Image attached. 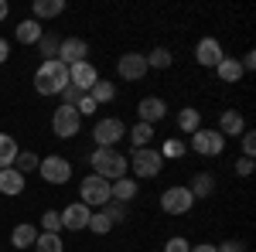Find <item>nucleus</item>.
Segmentation results:
<instances>
[{"label":"nucleus","mask_w":256,"mask_h":252,"mask_svg":"<svg viewBox=\"0 0 256 252\" xmlns=\"http://www.w3.org/2000/svg\"><path fill=\"white\" fill-rule=\"evenodd\" d=\"M89 164H92V174L106 177L110 184L120 181V177H126V167H130V160L120 150H110V147H96V154L89 157Z\"/></svg>","instance_id":"nucleus-1"},{"label":"nucleus","mask_w":256,"mask_h":252,"mask_svg":"<svg viewBox=\"0 0 256 252\" xmlns=\"http://www.w3.org/2000/svg\"><path fill=\"white\" fill-rule=\"evenodd\" d=\"M65 85H68V68L58 58L41 61L38 72H34V89H38L41 96H58Z\"/></svg>","instance_id":"nucleus-2"},{"label":"nucleus","mask_w":256,"mask_h":252,"mask_svg":"<svg viewBox=\"0 0 256 252\" xmlns=\"http://www.w3.org/2000/svg\"><path fill=\"white\" fill-rule=\"evenodd\" d=\"M79 201L86 205V208H102L106 201H113L110 198V181L106 177H99V174H89V177H82V184H79Z\"/></svg>","instance_id":"nucleus-3"},{"label":"nucleus","mask_w":256,"mask_h":252,"mask_svg":"<svg viewBox=\"0 0 256 252\" xmlns=\"http://www.w3.org/2000/svg\"><path fill=\"white\" fill-rule=\"evenodd\" d=\"M130 171H134V177H158L164 171V157L154 147H140L130 154Z\"/></svg>","instance_id":"nucleus-4"},{"label":"nucleus","mask_w":256,"mask_h":252,"mask_svg":"<svg viewBox=\"0 0 256 252\" xmlns=\"http://www.w3.org/2000/svg\"><path fill=\"white\" fill-rule=\"evenodd\" d=\"M52 130H55L58 140H72V136H79L82 116L76 113V106H58L55 116H52Z\"/></svg>","instance_id":"nucleus-5"},{"label":"nucleus","mask_w":256,"mask_h":252,"mask_svg":"<svg viewBox=\"0 0 256 252\" xmlns=\"http://www.w3.org/2000/svg\"><path fill=\"white\" fill-rule=\"evenodd\" d=\"M92 136H96V147H116L120 140L126 136V126H123V119L116 116H106V119H99L96 126H92Z\"/></svg>","instance_id":"nucleus-6"},{"label":"nucleus","mask_w":256,"mask_h":252,"mask_svg":"<svg viewBox=\"0 0 256 252\" xmlns=\"http://www.w3.org/2000/svg\"><path fill=\"white\" fill-rule=\"evenodd\" d=\"M192 150L195 154H202V157H218L222 150H226V136L218 133V130H195L192 133Z\"/></svg>","instance_id":"nucleus-7"},{"label":"nucleus","mask_w":256,"mask_h":252,"mask_svg":"<svg viewBox=\"0 0 256 252\" xmlns=\"http://www.w3.org/2000/svg\"><path fill=\"white\" fill-rule=\"evenodd\" d=\"M38 174L44 177L48 184H65V181L72 177V164H68L62 154H48V157L38 164Z\"/></svg>","instance_id":"nucleus-8"},{"label":"nucleus","mask_w":256,"mask_h":252,"mask_svg":"<svg viewBox=\"0 0 256 252\" xmlns=\"http://www.w3.org/2000/svg\"><path fill=\"white\" fill-rule=\"evenodd\" d=\"M192 205H195V198H192L188 188H181V184H174V188H168V191L160 194V208L168 215H188Z\"/></svg>","instance_id":"nucleus-9"},{"label":"nucleus","mask_w":256,"mask_h":252,"mask_svg":"<svg viewBox=\"0 0 256 252\" xmlns=\"http://www.w3.org/2000/svg\"><path fill=\"white\" fill-rule=\"evenodd\" d=\"M116 72H120V78H126V82H140V78L147 75V55L126 51V55L116 61Z\"/></svg>","instance_id":"nucleus-10"},{"label":"nucleus","mask_w":256,"mask_h":252,"mask_svg":"<svg viewBox=\"0 0 256 252\" xmlns=\"http://www.w3.org/2000/svg\"><path fill=\"white\" fill-rule=\"evenodd\" d=\"M89 215H92V208H86L82 201L68 205V208H62V212H58L62 229H68V232H82V229L89 225Z\"/></svg>","instance_id":"nucleus-11"},{"label":"nucleus","mask_w":256,"mask_h":252,"mask_svg":"<svg viewBox=\"0 0 256 252\" xmlns=\"http://www.w3.org/2000/svg\"><path fill=\"white\" fill-rule=\"evenodd\" d=\"M68 82H72V85H76L79 92H89V89H92V85L99 82L96 65H92L89 58H86V61H79V65H72V68H68Z\"/></svg>","instance_id":"nucleus-12"},{"label":"nucleus","mask_w":256,"mask_h":252,"mask_svg":"<svg viewBox=\"0 0 256 252\" xmlns=\"http://www.w3.org/2000/svg\"><path fill=\"white\" fill-rule=\"evenodd\" d=\"M86 55H89V44H86L82 38H65L58 44V61L65 65V68H72V65L86 61Z\"/></svg>","instance_id":"nucleus-13"},{"label":"nucleus","mask_w":256,"mask_h":252,"mask_svg":"<svg viewBox=\"0 0 256 252\" xmlns=\"http://www.w3.org/2000/svg\"><path fill=\"white\" fill-rule=\"evenodd\" d=\"M222 58H226V51H222V44H218L216 38H202V41L195 44V61H198V65L216 68Z\"/></svg>","instance_id":"nucleus-14"},{"label":"nucleus","mask_w":256,"mask_h":252,"mask_svg":"<svg viewBox=\"0 0 256 252\" xmlns=\"http://www.w3.org/2000/svg\"><path fill=\"white\" fill-rule=\"evenodd\" d=\"M137 113H140V123H160V119L168 116V102L160 96H147V99H140V106H137Z\"/></svg>","instance_id":"nucleus-15"},{"label":"nucleus","mask_w":256,"mask_h":252,"mask_svg":"<svg viewBox=\"0 0 256 252\" xmlns=\"http://www.w3.org/2000/svg\"><path fill=\"white\" fill-rule=\"evenodd\" d=\"M218 133H222V136H242V133H246V119H242V113L226 109V113L218 116Z\"/></svg>","instance_id":"nucleus-16"},{"label":"nucleus","mask_w":256,"mask_h":252,"mask_svg":"<svg viewBox=\"0 0 256 252\" xmlns=\"http://www.w3.org/2000/svg\"><path fill=\"white\" fill-rule=\"evenodd\" d=\"M20 191H24V174L14 171V167H4V171H0V194L18 198Z\"/></svg>","instance_id":"nucleus-17"},{"label":"nucleus","mask_w":256,"mask_h":252,"mask_svg":"<svg viewBox=\"0 0 256 252\" xmlns=\"http://www.w3.org/2000/svg\"><path fill=\"white\" fill-rule=\"evenodd\" d=\"M137 181H134V177H120V181H113V184H110V198H113V201H123V205H126V201H134V198H137Z\"/></svg>","instance_id":"nucleus-18"},{"label":"nucleus","mask_w":256,"mask_h":252,"mask_svg":"<svg viewBox=\"0 0 256 252\" xmlns=\"http://www.w3.org/2000/svg\"><path fill=\"white\" fill-rule=\"evenodd\" d=\"M14 34H18L20 44H38L41 34H44V27H41L34 17H28V20H20V24H18V31H14Z\"/></svg>","instance_id":"nucleus-19"},{"label":"nucleus","mask_w":256,"mask_h":252,"mask_svg":"<svg viewBox=\"0 0 256 252\" xmlns=\"http://www.w3.org/2000/svg\"><path fill=\"white\" fill-rule=\"evenodd\" d=\"M62 10H65V0H34V7H31V14H34V20L58 17Z\"/></svg>","instance_id":"nucleus-20"},{"label":"nucleus","mask_w":256,"mask_h":252,"mask_svg":"<svg viewBox=\"0 0 256 252\" xmlns=\"http://www.w3.org/2000/svg\"><path fill=\"white\" fill-rule=\"evenodd\" d=\"M34 239H38V229L34 225H18L10 232V246L14 249H34Z\"/></svg>","instance_id":"nucleus-21"},{"label":"nucleus","mask_w":256,"mask_h":252,"mask_svg":"<svg viewBox=\"0 0 256 252\" xmlns=\"http://www.w3.org/2000/svg\"><path fill=\"white\" fill-rule=\"evenodd\" d=\"M178 130H181V133H195V130H202V113H198V109H192V106H184V109H181V113H178Z\"/></svg>","instance_id":"nucleus-22"},{"label":"nucleus","mask_w":256,"mask_h":252,"mask_svg":"<svg viewBox=\"0 0 256 252\" xmlns=\"http://www.w3.org/2000/svg\"><path fill=\"white\" fill-rule=\"evenodd\" d=\"M216 75L222 78V82H239V78H242V65H239V58H229V55H226V58L216 65Z\"/></svg>","instance_id":"nucleus-23"},{"label":"nucleus","mask_w":256,"mask_h":252,"mask_svg":"<svg viewBox=\"0 0 256 252\" xmlns=\"http://www.w3.org/2000/svg\"><path fill=\"white\" fill-rule=\"evenodd\" d=\"M18 140L14 136H7V133H0V171L4 167H14V160H18Z\"/></svg>","instance_id":"nucleus-24"},{"label":"nucleus","mask_w":256,"mask_h":252,"mask_svg":"<svg viewBox=\"0 0 256 252\" xmlns=\"http://www.w3.org/2000/svg\"><path fill=\"white\" fill-rule=\"evenodd\" d=\"M188 191H192V198H208V194L216 191V177L212 174H195V181L188 184Z\"/></svg>","instance_id":"nucleus-25"},{"label":"nucleus","mask_w":256,"mask_h":252,"mask_svg":"<svg viewBox=\"0 0 256 252\" xmlns=\"http://www.w3.org/2000/svg\"><path fill=\"white\" fill-rule=\"evenodd\" d=\"M89 99H92V102H113V99H116V85H113V82H106V78H99L96 85H92V89H89Z\"/></svg>","instance_id":"nucleus-26"},{"label":"nucleus","mask_w":256,"mask_h":252,"mask_svg":"<svg viewBox=\"0 0 256 252\" xmlns=\"http://www.w3.org/2000/svg\"><path fill=\"white\" fill-rule=\"evenodd\" d=\"M130 143H134V150L150 147V143H154V126H150V123H137V126L130 130Z\"/></svg>","instance_id":"nucleus-27"},{"label":"nucleus","mask_w":256,"mask_h":252,"mask_svg":"<svg viewBox=\"0 0 256 252\" xmlns=\"http://www.w3.org/2000/svg\"><path fill=\"white\" fill-rule=\"evenodd\" d=\"M34 252H65V246H62V235L38 232V239H34Z\"/></svg>","instance_id":"nucleus-28"},{"label":"nucleus","mask_w":256,"mask_h":252,"mask_svg":"<svg viewBox=\"0 0 256 252\" xmlns=\"http://www.w3.org/2000/svg\"><path fill=\"white\" fill-rule=\"evenodd\" d=\"M38 164H41V157H38V154H31V150H20L18 160H14V171H20V174H31V171H38Z\"/></svg>","instance_id":"nucleus-29"},{"label":"nucleus","mask_w":256,"mask_h":252,"mask_svg":"<svg viewBox=\"0 0 256 252\" xmlns=\"http://www.w3.org/2000/svg\"><path fill=\"white\" fill-rule=\"evenodd\" d=\"M171 61H174V55L168 48H154L147 55V68H171Z\"/></svg>","instance_id":"nucleus-30"},{"label":"nucleus","mask_w":256,"mask_h":252,"mask_svg":"<svg viewBox=\"0 0 256 252\" xmlns=\"http://www.w3.org/2000/svg\"><path fill=\"white\" fill-rule=\"evenodd\" d=\"M99 212L106 215V218H110L113 225H120V222H126V205H123V201H106V205H102Z\"/></svg>","instance_id":"nucleus-31"},{"label":"nucleus","mask_w":256,"mask_h":252,"mask_svg":"<svg viewBox=\"0 0 256 252\" xmlns=\"http://www.w3.org/2000/svg\"><path fill=\"white\" fill-rule=\"evenodd\" d=\"M58 44H62V41L55 38V34H41V41H38V48H41V55H44V61L58 58Z\"/></svg>","instance_id":"nucleus-32"},{"label":"nucleus","mask_w":256,"mask_h":252,"mask_svg":"<svg viewBox=\"0 0 256 252\" xmlns=\"http://www.w3.org/2000/svg\"><path fill=\"white\" fill-rule=\"evenodd\" d=\"M86 229H89V232H96V235H106L110 229H113V222H110L102 212H92V215H89V225H86Z\"/></svg>","instance_id":"nucleus-33"},{"label":"nucleus","mask_w":256,"mask_h":252,"mask_svg":"<svg viewBox=\"0 0 256 252\" xmlns=\"http://www.w3.org/2000/svg\"><path fill=\"white\" fill-rule=\"evenodd\" d=\"M41 229H44V232H52V235H58V232H62V218H58V212H52V208H48V212L41 215Z\"/></svg>","instance_id":"nucleus-34"},{"label":"nucleus","mask_w":256,"mask_h":252,"mask_svg":"<svg viewBox=\"0 0 256 252\" xmlns=\"http://www.w3.org/2000/svg\"><path fill=\"white\" fill-rule=\"evenodd\" d=\"M160 157H164V160H174V157H184V143L171 136V140H168V143L160 147Z\"/></svg>","instance_id":"nucleus-35"},{"label":"nucleus","mask_w":256,"mask_h":252,"mask_svg":"<svg viewBox=\"0 0 256 252\" xmlns=\"http://www.w3.org/2000/svg\"><path fill=\"white\" fill-rule=\"evenodd\" d=\"M58 96H62V106H79V99L86 96V92H79V89H76V85H72V82H68V85H65V89H62Z\"/></svg>","instance_id":"nucleus-36"},{"label":"nucleus","mask_w":256,"mask_h":252,"mask_svg":"<svg viewBox=\"0 0 256 252\" xmlns=\"http://www.w3.org/2000/svg\"><path fill=\"white\" fill-rule=\"evenodd\" d=\"M164 252H192V242H188V239H181V235H174V239H168Z\"/></svg>","instance_id":"nucleus-37"},{"label":"nucleus","mask_w":256,"mask_h":252,"mask_svg":"<svg viewBox=\"0 0 256 252\" xmlns=\"http://www.w3.org/2000/svg\"><path fill=\"white\" fill-rule=\"evenodd\" d=\"M96 109H99V106L92 102V99H89V92H86V96L79 99V106H76V113H79V116H92Z\"/></svg>","instance_id":"nucleus-38"},{"label":"nucleus","mask_w":256,"mask_h":252,"mask_svg":"<svg viewBox=\"0 0 256 252\" xmlns=\"http://www.w3.org/2000/svg\"><path fill=\"white\" fill-rule=\"evenodd\" d=\"M253 154H256V133L246 130V133H242V157H253Z\"/></svg>","instance_id":"nucleus-39"},{"label":"nucleus","mask_w":256,"mask_h":252,"mask_svg":"<svg viewBox=\"0 0 256 252\" xmlns=\"http://www.w3.org/2000/svg\"><path fill=\"white\" fill-rule=\"evenodd\" d=\"M236 174L239 177H250V174H253V157H239V160H236Z\"/></svg>","instance_id":"nucleus-40"},{"label":"nucleus","mask_w":256,"mask_h":252,"mask_svg":"<svg viewBox=\"0 0 256 252\" xmlns=\"http://www.w3.org/2000/svg\"><path fill=\"white\" fill-rule=\"evenodd\" d=\"M216 252H246V246H242V242H236V239H229V242L216 246Z\"/></svg>","instance_id":"nucleus-41"},{"label":"nucleus","mask_w":256,"mask_h":252,"mask_svg":"<svg viewBox=\"0 0 256 252\" xmlns=\"http://www.w3.org/2000/svg\"><path fill=\"white\" fill-rule=\"evenodd\" d=\"M239 65H242V72H253V68H256V51H246Z\"/></svg>","instance_id":"nucleus-42"},{"label":"nucleus","mask_w":256,"mask_h":252,"mask_svg":"<svg viewBox=\"0 0 256 252\" xmlns=\"http://www.w3.org/2000/svg\"><path fill=\"white\" fill-rule=\"evenodd\" d=\"M7 55H10V41H7V38H0V65L7 61Z\"/></svg>","instance_id":"nucleus-43"},{"label":"nucleus","mask_w":256,"mask_h":252,"mask_svg":"<svg viewBox=\"0 0 256 252\" xmlns=\"http://www.w3.org/2000/svg\"><path fill=\"white\" fill-rule=\"evenodd\" d=\"M192 252H216V246H208V242H202V246H192Z\"/></svg>","instance_id":"nucleus-44"},{"label":"nucleus","mask_w":256,"mask_h":252,"mask_svg":"<svg viewBox=\"0 0 256 252\" xmlns=\"http://www.w3.org/2000/svg\"><path fill=\"white\" fill-rule=\"evenodd\" d=\"M7 14H10V7H7V0H0V20L7 17Z\"/></svg>","instance_id":"nucleus-45"}]
</instances>
